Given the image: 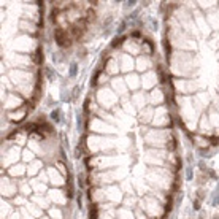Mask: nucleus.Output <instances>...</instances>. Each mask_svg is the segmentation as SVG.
Returning <instances> with one entry per match:
<instances>
[{"mask_svg":"<svg viewBox=\"0 0 219 219\" xmlns=\"http://www.w3.org/2000/svg\"><path fill=\"white\" fill-rule=\"evenodd\" d=\"M54 37H56V43H57L60 48H67V46L72 45V40L68 38V34L64 29H60V27H57V29L54 30Z\"/></svg>","mask_w":219,"mask_h":219,"instance_id":"1","label":"nucleus"},{"mask_svg":"<svg viewBox=\"0 0 219 219\" xmlns=\"http://www.w3.org/2000/svg\"><path fill=\"white\" fill-rule=\"evenodd\" d=\"M35 56H37V57H35V62H37V64H41V49H40V48L37 49Z\"/></svg>","mask_w":219,"mask_h":219,"instance_id":"2","label":"nucleus"},{"mask_svg":"<svg viewBox=\"0 0 219 219\" xmlns=\"http://www.w3.org/2000/svg\"><path fill=\"white\" fill-rule=\"evenodd\" d=\"M89 219H97V207H95V205H94V207H92V209H91Z\"/></svg>","mask_w":219,"mask_h":219,"instance_id":"3","label":"nucleus"},{"mask_svg":"<svg viewBox=\"0 0 219 219\" xmlns=\"http://www.w3.org/2000/svg\"><path fill=\"white\" fill-rule=\"evenodd\" d=\"M92 19H95V13L92 10H89V11H87V22H91Z\"/></svg>","mask_w":219,"mask_h":219,"instance_id":"4","label":"nucleus"},{"mask_svg":"<svg viewBox=\"0 0 219 219\" xmlns=\"http://www.w3.org/2000/svg\"><path fill=\"white\" fill-rule=\"evenodd\" d=\"M59 114H60V110L53 111V119H54V121H59Z\"/></svg>","mask_w":219,"mask_h":219,"instance_id":"5","label":"nucleus"},{"mask_svg":"<svg viewBox=\"0 0 219 219\" xmlns=\"http://www.w3.org/2000/svg\"><path fill=\"white\" fill-rule=\"evenodd\" d=\"M75 75H76V65L73 64L72 65V76H75Z\"/></svg>","mask_w":219,"mask_h":219,"instance_id":"6","label":"nucleus"}]
</instances>
